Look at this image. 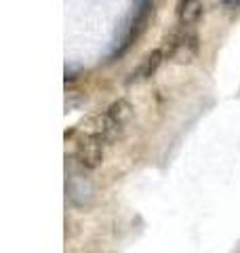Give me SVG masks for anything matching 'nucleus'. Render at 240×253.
<instances>
[{
  "instance_id": "f257e3e1",
  "label": "nucleus",
  "mask_w": 240,
  "mask_h": 253,
  "mask_svg": "<svg viewBox=\"0 0 240 253\" xmlns=\"http://www.w3.org/2000/svg\"><path fill=\"white\" fill-rule=\"evenodd\" d=\"M162 53L177 63H190L198 53V36L192 30V26H181L179 30H173L162 42Z\"/></svg>"
},
{
  "instance_id": "f03ea898",
  "label": "nucleus",
  "mask_w": 240,
  "mask_h": 253,
  "mask_svg": "<svg viewBox=\"0 0 240 253\" xmlns=\"http://www.w3.org/2000/svg\"><path fill=\"white\" fill-rule=\"evenodd\" d=\"M76 161L84 169H97L103 161V141L95 135H82L76 144Z\"/></svg>"
},
{
  "instance_id": "7ed1b4c3",
  "label": "nucleus",
  "mask_w": 240,
  "mask_h": 253,
  "mask_svg": "<svg viewBox=\"0 0 240 253\" xmlns=\"http://www.w3.org/2000/svg\"><path fill=\"white\" fill-rule=\"evenodd\" d=\"M152 13H154V4H152V0H137V2H135L133 19L129 23V30H126V36H124V41H122V46L116 51L118 55H122L126 46H129L135 41V38H137L143 30H146V23H148Z\"/></svg>"
},
{
  "instance_id": "20e7f679",
  "label": "nucleus",
  "mask_w": 240,
  "mask_h": 253,
  "mask_svg": "<svg viewBox=\"0 0 240 253\" xmlns=\"http://www.w3.org/2000/svg\"><path fill=\"white\" fill-rule=\"evenodd\" d=\"M164 59V53L162 49H156V51H152L148 53L146 57H143V61L139 63L137 68L131 72L129 76V83H139V81H148L150 76H154L156 74V70L160 68V63H162Z\"/></svg>"
},
{
  "instance_id": "39448f33",
  "label": "nucleus",
  "mask_w": 240,
  "mask_h": 253,
  "mask_svg": "<svg viewBox=\"0 0 240 253\" xmlns=\"http://www.w3.org/2000/svg\"><path fill=\"white\" fill-rule=\"evenodd\" d=\"M202 0H179L177 4V17L181 26H194L202 17Z\"/></svg>"
},
{
  "instance_id": "423d86ee",
  "label": "nucleus",
  "mask_w": 240,
  "mask_h": 253,
  "mask_svg": "<svg viewBox=\"0 0 240 253\" xmlns=\"http://www.w3.org/2000/svg\"><path fill=\"white\" fill-rule=\"evenodd\" d=\"M68 194H70V199L74 201L76 205H84L86 201H89V194H91V186H89V181L80 179L78 175L70 177Z\"/></svg>"
},
{
  "instance_id": "0eeeda50",
  "label": "nucleus",
  "mask_w": 240,
  "mask_h": 253,
  "mask_svg": "<svg viewBox=\"0 0 240 253\" xmlns=\"http://www.w3.org/2000/svg\"><path fill=\"white\" fill-rule=\"evenodd\" d=\"M108 114L114 118V121L118 123V125H126L131 121V116H133V108H131V104L129 101H124V99H118V101H114L110 108H108Z\"/></svg>"
},
{
  "instance_id": "6e6552de",
  "label": "nucleus",
  "mask_w": 240,
  "mask_h": 253,
  "mask_svg": "<svg viewBox=\"0 0 240 253\" xmlns=\"http://www.w3.org/2000/svg\"><path fill=\"white\" fill-rule=\"evenodd\" d=\"M221 2H223V6H226V9H230V11H234V9H238L240 0H221Z\"/></svg>"
}]
</instances>
